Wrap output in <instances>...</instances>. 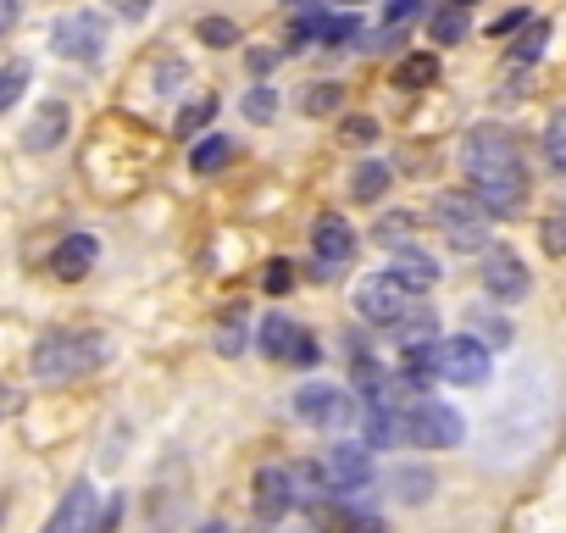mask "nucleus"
Segmentation results:
<instances>
[{
  "label": "nucleus",
  "instance_id": "f257e3e1",
  "mask_svg": "<svg viewBox=\"0 0 566 533\" xmlns=\"http://www.w3.org/2000/svg\"><path fill=\"white\" fill-rule=\"evenodd\" d=\"M106 334H45L40 345H34V378L40 384H73V378H84V373H95L101 362H106Z\"/></svg>",
  "mask_w": 566,
  "mask_h": 533
},
{
  "label": "nucleus",
  "instance_id": "5701e85b",
  "mask_svg": "<svg viewBox=\"0 0 566 533\" xmlns=\"http://www.w3.org/2000/svg\"><path fill=\"white\" fill-rule=\"evenodd\" d=\"M389 178H395V173H389L384 161H361V167L350 173V195H356V200H378V195L389 189Z\"/></svg>",
  "mask_w": 566,
  "mask_h": 533
},
{
  "label": "nucleus",
  "instance_id": "72a5a7b5",
  "mask_svg": "<svg viewBox=\"0 0 566 533\" xmlns=\"http://www.w3.org/2000/svg\"><path fill=\"white\" fill-rule=\"evenodd\" d=\"M339 134H345V145H373V139H378V123H373V117H345Z\"/></svg>",
  "mask_w": 566,
  "mask_h": 533
},
{
  "label": "nucleus",
  "instance_id": "c03bdc74",
  "mask_svg": "<svg viewBox=\"0 0 566 533\" xmlns=\"http://www.w3.org/2000/svg\"><path fill=\"white\" fill-rule=\"evenodd\" d=\"M461 7H472V0H461Z\"/></svg>",
  "mask_w": 566,
  "mask_h": 533
},
{
  "label": "nucleus",
  "instance_id": "a19ab883",
  "mask_svg": "<svg viewBox=\"0 0 566 533\" xmlns=\"http://www.w3.org/2000/svg\"><path fill=\"white\" fill-rule=\"evenodd\" d=\"M272 62H277V56H272V51H250V73H266V67H272Z\"/></svg>",
  "mask_w": 566,
  "mask_h": 533
},
{
  "label": "nucleus",
  "instance_id": "412c9836",
  "mask_svg": "<svg viewBox=\"0 0 566 533\" xmlns=\"http://www.w3.org/2000/svg\"><path fill=\"white\" fill-rule=\"evenodd\" d=\"M350 40H361V18H356V12L323 18V29H317V45H328V51H345Z\"/></svg>",
  "mask_w": 566,
  "mask_h": 533
},
{
  "label": "nucleus",
  "instance_id": "dca6fc26",
  "mask_svg": "<svg viewBox=\"0 0 566 533\" xmlns=\"http://www.w3.org/2000/svg\"><path fill=\"white\" fill-rule=\"evenodd\" d=\"M301 323L295 317H283V312H272V317H261V328H255V345H261V356H272V362H290L295 356V345H301Z\"/></svg>",
  "mask_w": 566,
  "mask_h": 533
},
{
  "label": "nucleus",
  "instance_id": "bb28decb",
  "mask_svg": "<svg viewBox=\"0 0 566 533\" xmlns=\"http://www.w3.org/2000/svg\"><path fill=\"white\" fill-rule=\"evenodd\" d=\"M538 244H544V255H566V211H549L538 222Z\"/></svg>",
  "mask_w": 566,
  "mask_h": 533
},
{
  "label": "nucleus",
  "instance_id": "423d86ee",
  "mask_svg": "<svg viewBox=\"0 0 566 533\" xmlns=\"http://www.w3.org/2000/svg\"><path fill=\"white\" fill-rule=\"evenodd\" d=\"M51 51L67 56V62H101V51H106V18L101 12H67V18H56Z\"/></svg>",
  "mask_w": 566,
  "mask_h": 533
},
{
  "label": "nucleus",
  "instance_id": "a211bd4d",
  "mask_svg": "<svg viewBox=\"0 0 566 533\" xmlns=\"http://www.w3.org/2000/svg\"><path fill=\"white\" fill-rule=\"evenodd\" d=\"M389 489H395V500H400V505H422L439 483H433V472H428V467H395V472H389Z\"/></svg>",
  "mask_w": 566,
  "mask_h": 533
},
{
  "label": "nucleus",
  "instance_id": "cd10ccee",
  "mask_svg": "<svg viewBox=\"0 0 566 533\" xmlns=\"http://www.w3.org/2000/svg\"><path fill=\"white\" fill-rule=\"evenodd\" d=\"M29 90V62H12V67H0V112H7L18 95Z\"/></svg>",
  "mask_w": 566,
  "mask_h": 533
},
{
  "label": "nucleus",
  "instance_id": "ea45409f",
  "mask_svg": "<svg viewBox=\"0 0 566 533\" xmlns=\"http://www.w3.org/2000/svg\"><path fill=\"white\" fill-rule=\"evenodd\" d=\"M323 7H328V0H290V12H295V18H306V12H323Z\"/></svg>",
  "mask_w": 566,
  "mask_h": 533
},
{
  "label": "nucleus",
  "instance_id": "6e6552de",
  "mask_svg": "<svg viewBox=\"0 0 566 533\" xmlns=\"http://www.w3.org/2000/svg\"><path fill=\"white\" fill-rule=\"evenodd\" d=\"M356 244H361V239H356V228H350L345 217H334V211H328V217H317V228H312L317 273H323V279H334L339 266H350V261H356Z\"/></svg>",
  "mask_w": 566,
  "mask_h": 533
},
{
  "label": "nucleus",
  "instance_id": "20e7f679",
  "mask_svg": "<svg viewBox=\"0 0 566 533\" xmlns=\"http://www.w3.org/2000/svg\"><path fill=\"white\" fill-rule=\"evenodd\" d=\"M461 167H467V178L511 173V167H522V150H516V139H511L505 128L483 123V128H472V134L461 139Z\"/></svg>",
  "mask_w": 566,
  "mask_h": 533
},
{
  "label": "nucleus",
  "instance_id": "7c9ffc66",
  "mask_svg": "<svg viewBox=\"0 0 566 533\" xmlns=\"http://www.w3.org/2000/svg\"><path fill=\"white\" fill-rule=\"evenodd\" d=\"M472 334H478L489 351H500V345L511 339V323H500V317H483V312H478V317H472Z\"/></svg>",
  "mask_w": 566,
  "mask_h": 533
},
{
  "label": "nucleus",
  "instance_id": "f03ea898",
  "mask_svg": "<svg viewBox=\"0 0 566 533\" xmlns=\"http://www.w3.org/2000/svg\"><path fill=\"white\" fill-rule=\"evenodd\" d=\"M433 222H439V233H444L455 250H483L494 211H489L478 195H455V189H450V195L433 200Z\"/></svg>",
  "mask_w": 566,
  "mask_h": 533
},
{
  "label": "nucleus",
  "instance_id": "1a4fd4ad",
  "mask_svg": "<svg viewBox=\"0 0 566 533\" xmlns=\"http://www.w3.org/2000/svg\"><path fill=\"white\" fill-rule=\"evenodd\" d=\"M478 279H483V290L494 295V301H522L527 295V266H522V255L516 250H483V266H478Z\"/></svg>",
  "mask_w": 566,
  "mask_h": 533
},
{
  "label": "nucleus",
  "instance_id": "473e14b6",
  "mask_svg": "<svg viewBox=\"0 0 566 533\" xmlns=\"http://www.w3.org/2000/svg\"><path fill=\"white\" fill-rule=\"evenodd\" d=\"M406 233H411V217H406V211H395V217H384V222H378V244H389V250H400V244H406Z\"/></svg>",
  "mask_w": 566,
  "mask_h": 533
},
{
  "label": "nucleus",
  "instance_id": "2f4dec72",
  "mask_svg": "<svg viewBox=\"0 0 566 533\" xmlns=\"http://www.w3.org/2000/svg\"><path fill=\"white\" fill-rule=\"evenodd\" d=\"M195 34H200L206 45H233V40H239V29H233L228 18H200V29H195Z\"/></svg>",
  "mask_w": 566,
  "mask_h": 533
},
{
  "label": "nucleus",
  "instance_id": "4c0bfd02",
  "mask_svg": "<svg viewBox=\"0 0 566 533\" xmlns=\"http://www.w3.org/2000/svg\"><path fill=\"white\" fill-rule=\"evenodd\" d=\"M23 7H29V0H0V34H12L23 23Z\"/></svg>",
  "mask_w": 566,
  "mask_h": 533
},
{
  "label": "nucleus",
  "instance_id": "2eb2a0df",
  "mask_svg": "<svg viewBox=\"0 0 566 533\" xmlns=\"http://www.w3.org/2000/svg\"><path fill=\"white\" fill-rule=\"evenodd\" d=\"M67 106L62 101H45L40 112H34V123H29V134H23V150H34V156H45V150H56L62 145V134H67Z\"/></svg>",
  "mask_w": 566,
  "mask_h": 533
},
{
  "label": "nucleus",
  "instance_id": "f8f14e48",
  "mask_svg": "<svg viewBox=\"0 0 566 533\" xmlns=\"http://www.w3.org/2000/svg\"><path fill=\"white\" fill-rule=\"evenodd\" d=\"M95 261H101V239H95V233H67V239L51 250V273H56L62 284H78Z\"/></svg>",
  "mask_w": 566,
  "mask_h": 533
},
{
  "label": "nucleus",
  "instance_id": "9d476101",
  "mask_svg": "<svg viewBox=\"0 0 566 533\" xmlns=\"http://www.w3.org/2000/svg\"><path fill=\"white\" fill-rule=\"evenodd\" d=\"M250 500H255V516H266V522L290 516V511L301 505V494H295V472H290V467H261L255 483H250Z\"/></svg>",
  "mask_w": 566,
  "mask_h": 533
},
{
  "label": "nucleus",
  "instance_id": "e433bc0d",
  "mask_svg": "<svg viewBox=\"0 0 566 533\" xmlns=\"http://www.w3.org/2000/svg\"><path fill=\"white\" fill-rule=\"evenodd\" d=\"M323 362V351H317V339L312 334H301V345H295V356H290V367H317Z\"/></svg>",
  "mask_w": 566,
  "mask_h": 533
},
{
  "label": "nucleus",
  "instance_id": "ddd939ff",
  "mask_svg": "<svg viewBox=\"0 0 566 533\" xmlns=\"http://www.w3.org/2000/svg\"><path fill=\"white\" fill-rule=\"evenodd\" d=\"M350 406H356V400H345L334 384H306V389L295 395V417H301V422H312V428H328V422H339Z\"/></svg>",
  "mask_w": 566,
  "mask_h": 533
},
{
  "label": "nucleus",
  "instance_id": "4be33fe9",
  "mask_svg": "<svg viewBox=\"0 0 566 533\" xmlns=\"http://www.w3.org/2000/svg\"><path fill=\"white\" fill-rule=\"evenodd\" d=\"M233 161V139H222V134H211V139H200L195 145V156H189V167L206 178V173H217V167H228Z\"/></svg>",
  "mask_w": 566,
  "mask_h": 533
},
{
  "label": "nucleus",
  "instance_id": "c756f323",
  "mask_svg": "<svg viewBox=\"0 0 566 533\" xmlns=\"http://www.w3.org/2000/svg\"><path fill=\"white\" fill-rule=\"evenodd\" d=\"M211 117H217V95H206V101H195V106H189V112L178 117V134H200V128H206Z\"/></svg>",
  "mask_w": 566,
  "mask_h": 533
},
{
  "label": "nucleus",
  "instance_id": "a878e982",
  "mask_svg": "<svg viewBox=\"0 0 566 533\" xmlns=\"http://www.w3.org/2000/svg\"><path fill=\"white\" fill-rule=\"evenodd\" d=\"M339 101H345V90H339V84H312V90L301 95L306 117H328V112H339Z\"/></svg>",
  "mask_w": 566,
  "mask_h": 533
},
{
  "label": "nucleus",
  "instance_id": "4468645a",
  "mask_svg": "<svg viewBox=\"0 0 566 533\" xmlns=\"http://www.w3.org/2000/svg\"><path fill=\"white\" fill-rule=\"evenodd\" d=\"M90 522H95V489L90 483H73L62 494V505L51 511L45 533H90Z\"/></svg>",
  "mask_w": 566,
  "mask_h": 533
},
{
  "label": "nucleus",
  "instance_id": "0eeeda50",
  "mask_svg": "<svg viewBox=\"0 0 566 533\" xmlns=\"http://www.w3.org/2000/svg\"><path fill=\"white\" fill-rule=\"evenodd\" d=\"M323 472L334 483V494H361L373 483V445L367 439H345L323 456Z\"/></svg>",
  "mask_w": 566,
  "mask_h": 533
},
{
  "label": "nucleus",
  "instance_id": "f3484780",
  "mask_svg": "<svg viewBox=\"0 0 566 533\" xmlns=\"http://www.w3.org/2000/svg\"><path fill=\"white\" fill-rule=\"evenodd\" d=\"M389 273L422 295V290H433V284H439V273H444V266H439L428 250H411V244H400V250H395V261H389Z\"/></svg>",
  "mask_w": 566,
  "mask_h": 533
},
{
  "label": "nucleus",
  "instance_id": "6ab92c4d",
  "mask_svg": "<svg viewBox=\"0 0 566 533\" xmlns=\"http://www.w3.org/2000/svg\"><path fill=\"white\" fill-rule=\"evenodd\" d=\"M467 29H472V23H467V7H461V0H450V7H439V12L428 18V40H433V45H461Z\"/></svg>",
  "mask_w": 566,
  "mask_h": 533
},
{
  "label": "nucleus",
  "instance_id": "37998d69",
  "mask_svg": "<svg viewBox=\"0 0 566 533\" xmlns=\"http://www.w3.org/2000/svg\"><path fill=\"white\" fill-rule=\"evenodd\" d=\"M7 411H12V395H7V389H0V417H7Z\"/></svg>",
  "mask_w": 566,
  "mask_h": 533
},
{
  "label": "nucleus",
  "instance_id": "b1692460",
  "mask_svg": "<svg viewBox=\"0 0 566 533\" xmlns=\"http://www.w3.org/2000/svg\"><path fill=\"white\" fill-rule=\"evenodd\" d=\"M544 40H549V23H538V18H533V23H527V34L511 45V67H533V62L544 56Z\"/></svg>",
  "mask_w": 566,
  "mask_h": 533
},
{
  "label": "nucleus",
  "instance_id": "39448f33",
  "mask_svg": "<svg viewBox=\"0 0 566 533\" xmlns=\"http://www.w3.org/2000/svg\"><path fill=\"white\" fill-rule=\"evenodd\" d=\"M411 306H417V290L400 284L395 273H373V279H361V290H356V312H361L373 328H395Z\"/></svg>",
  "mask_w": 566,
  "mask_h": 533
},
{
  "label": "nucleus",
  "instance_id": "9b49d317",
  "mask_svg": "<svg viewBox=\"0 0 566 533\" xmlns=\"http://www.w3.org/2000/svg\"><path fill=\"white\" fill-rule=\"evenodd\" d=\"M472 195L494 211V217H516L527 206V173L511 167V173H489V178H472Z\"/></svg>",
  "mask_w": 566,
  "mask_h": 533
},
{
  "label": "nucleus",
  "instance_id": "79ce46f5",
  "mask_svg": "<svg viewBox=\"0 0 566 533\" xmlns=\"http://www.w3.org/2000/svg\"><path fill=\"white\" fill-rule=\"evenodd\" d=\"M195 533H228V527H222V522H200Z\"/></svg>",
  "mask_w": 566,
  "mask_h": 533
},
{
  "label": "nucleus",
  "instance_id": "393cba45",
  "mask_svg": "<svg viewBox=\"0 0 566 533\" xmlns=\"http://www.w3.org/2000/svg\"><path fill=\"white\" fill-rule=\"evenodd\" d=\"M544 161H549L555 173H566V106L544 123Z\"/></svg>",
  "mask_w": 566,
  "mask_h": 533
},
{
  "label": "nucleus",
  "instance_id": "7ed1b4c3",
  "mask_svg": "<svg viewBox=\"0 0 566 533\" xmlns=\"http://www.w3.org/2000/svg\"><path fill=\"white\" fill-rule=\"evenodd\" d=\"M467 439V422L455 406L444 400H411L406 406V445H422V450H455Z\"/></svg>",
  "mask_w": 566,
  "mask_h": 533
},
{
  "label": "nucleus",
  "instance_id": "aec40b11",
  "mask_svg": "<svg viewBox=\"0 0 566 533\" xmlns=\"http://www.w3.org/2000/svg\"><path fill=\"white\" fill-rule=\"evenodd\" d=\"M439 84V56H406L395 67V90H428Z\"/></svg>",
  "mask_w": 566,
  "mask_h": 533
},
{
  "label": "nucleus",
  "instance_id": "58836bf2",
  "mask_svg": "<svg viewBox=\"0 0 566 533\" xmlns=\"http://www.w3.org/2000/svg\"><path fill=\"white\" fill-rule=\"evenodd\" d=\"M150 7H156V0H117V12H123L128 23H139V18H145Z\"/></svg>",
  "mask_w": 566,
  "mask_h": 533
},
{
  "label": "nucleus",
  "instance_id": "c9c22d12",
  "mask_svg": "<svg viewBox=\"0 0 566 533\" xmlns=\"http://www.w3.org/2000/svg\"><path fill=\"white\" fill-rule=\"evenodd\" d=\"M117 516H123V500L112 494L101 511H95V522H90V533H117Z\"/></svg>",
  "mask_w": 566,
  "mask_h": 533
},
{
  "label": "nucleus",
  "instance_id": "f704fd0d",
  "mask_svg": "<svg viewBox=\"0 0 566 533\" xmlns=\"http://www.w3.org/2000/svg\"><path fill=\"white\" fill-rule=\"evenodd\" d=\"M290 284H295L290 261H272V266H266V295H290Z\"/></svg>",
  "mask_w": 566,
  "mask_h": 533
},
{
  "label": "nucleus",
  "instance_id": "c85d7f7f",
  "mask_svg": "<svg viewBox=\"0 0 566 533\" xmlns=\"http://www.w3.org/2000/svg\"><path fill=\"white\" fill-rule=\"evenodd\" d=\"M272 112H277V95H272L266 84H255V90L244 95V117H250V123H266Z\"/></svg>",
  "mask_w": 566,
  "mask_h": 533
}]
</instances>
